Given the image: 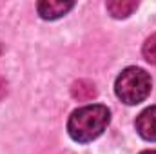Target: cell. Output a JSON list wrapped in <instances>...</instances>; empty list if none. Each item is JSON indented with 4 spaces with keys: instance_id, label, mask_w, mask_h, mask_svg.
I'll use <instances>...</instances> for the list:
<instances>
[{
    "instance_id": "cell-6",
    "label": "cell",
    "mask_w": 156,
    "mask_h": 154,
    "mask_svg": "<svg viewBox=\"0 0 156 154\" xmlns=\"http://www.w3.org/2000/svg\"><path fill=\"white\" fill-rule=\"evenodd\" d=\"M136 7H138V2H134V0H111V2H107V11L115 18H127Z\"/></svg>"
},
{
    "instance_id": "cell-5",
    "label": "cell",
    "mask_w": 156,
    "mask_h": 154,
    "mask_svg": "<svg viewBox=\"0 0 156 154\" xmlns=\"http://www.w3.org/2000/svg\"><path fill=\"white\" fill-rule=\"evenodd\" d=\"M71 94L78 102H89L96 96V85L89 80H78L71 87Z\"/></svg>"
},
{
    "instance_id": "cell-2",
    "label": "cell",
    "mask_w": 156,
    "mask_h": 154,
    "mask_svg": "<svg viewBox=\"0 0 156 154\" xmlns=\"http://www.w3.org/2000/svg\"><path fill=\"white\" fill-rule=\"evenodd\" d=\"M116 96L127 105L144 102L151 93V76L140 67H127L115 83Z\"/></svg>"
},
{
    "instance_id": "cell-4",
    "label": "cell",
    "mask_w": 156,
    "mask_h": 154,
    "mask_svg": "<svg viewBox=\"0 0 156 154\" xmlns=\"http://www.w3.org/2000/svg\"><path fill=\"white\" fill-rule=\"evenodd\" d=\"M73 2H62V0H42L37 4L38 15L44 20H56L64 16L69 9H73Z\"/></svg>"
},
{
    "instance_id": "cell-1",
    "label": "cell",
    "mask_w": 156,
    "mask_h": 154,
    "mask_svg": "<svg viewBox=\"0 0 156 154\" xmlns=\"http://www.w3.org/2000/svg\"><path fill=\"white\" fill-rule=\"evenodd\" d=\"M109 120H111V113L105 105L93 103V105L80 107L69 116L67 121L69 136L78 143L93 142L105 131Z\"/></svg>"
},
{
    "instance_id": "cell-3",
    "label": "cell",
    "mask_w": 156,
    "mask_h": 154,
    "mask_svg": "<svg viewBox=\"0 0 156 154\" xmlns=\"http://www.w3.org/2000/svg\"><path fill=\"white\" fill-rule=\"evenodd\" d=\"M136 131L144 140L156 142V105L140 113L136 118Z\"/></svg>"
},
{
    "instance_id": "cell-8",
    "label": "cell",
    "mask_w": 156,
    "mask_h": 154,
    "mask_svg": "<svg viewBox=\"0 0 156 154\" xmlns=\"http://www.w3.org/2000/svg\"><path fill=\"white\" fill-rule=\"evenodd\" d=\"M5 94H7V82L0 76V100H2Z\"/></svg>"
},
{
    "instance_id": "cell-7",
    "label": "cell",
    "mask_w": 156,
    "mask_h": 154,
    "mask_svg": "<svg viewBox=\"0 0 156 154\" xmlns=\"http://www.w3.org/2000/svg\"><path fill=\"white\" fill-rule=\"evenodd\" d=\"M142 53H144V58H145L149 64L156 65V33L154 35H151L149 38L145 40Z\"/></svg>"
},
{
    "instance_id": "cell-9",
    "label": "cell",
    "mask_w": 156,
    "mask_h": 154,
    "mask_svg": "<svg viewBox=\"0 0 156 154\" xmlns=\"http://www.w3.org/2000/svg\"><path fill=\"white\" fill-rule=\"evenodd\" d=\"M140 154H156V151H144V152H140Z\"/></svg>"
}]
</instances>
